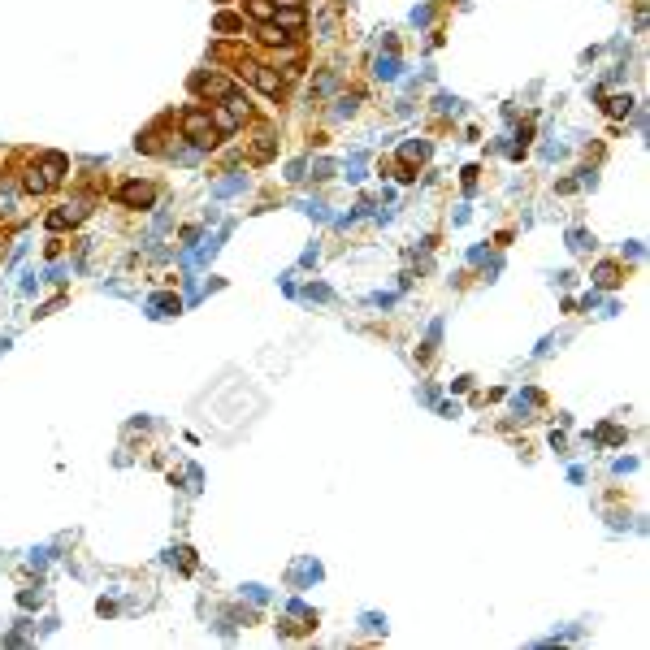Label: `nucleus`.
Masks as SVG:
<instances>
[{
    "instance_id": "obj_1",
    "label": "nucleus",
    "mask_w": 650,
    "mask_h": 650,
    "mask_svg": "<svg viewBox=\"0 0 650 650\" xmlns=\"http://www.w3.org/2000/svg\"><path fill=\"white\" fill-rule=\"evenodd\" d=\"M178 135H183L187 143H196V148H217V126H213V117H209V108H187L183 117H178Z\"/></svg>"
},
{
    "instance_id": "obj_2",
    "label": "nucleus",
    "mask_w": 650,
    "mask_h": 650,
    "mask_svg": "<svg viewBox=\"0 0 650 650\" xmlns=\"http://www.w3.org/2000/svg\"><path fill=\"white\" fill-rule=\"evenodd\" d=\"M243 152H247V161H252V165H265L273 152H278V130H273V126H256L252 139H243Z\"/></svg>"
},
{
    "instance_id": "obj_3",
    "label": "nucleus",
    "mask_w": 650,
    "mask_h": 650,
    "mask_svg": "<svg viewBox=\"0 0 650 650\" xmlns=\"http://www.w3.org/2000/svg\"><path fill=\"white\" fill-rule=\"evenodd\" d=\"M191 91L204 95V100H226V95L234 91V78L209 70V74H196V78H191Z\"/></svg>"
},
{
    "instance_id": "obj_4",
    "label": "nucleus",
    "mask_w": 650,
    "mask_h": 650,
    "mask_svg": "<svg viewBox=\"0 0 650 650\" xmlns=\"http://www.w3.org/2000/svg\"><path fill=\"white\" fill-rule=\"evenodd\" d=\"M156 196H161V187H156V183H139V178L117 191L121 209H152V204H156Z\"/></svg>"
},
{
    "instance_id": "obj_5",
    "label": "nucleus",
    "mask_w": 650,
    "mask_h": 650,
    "mask_svg": "<svg viewBox=\"0 0 650 650\" xmlns=\"http://www.w3.org/2000/svg\"><path fill=\"white\" fill-rule=\"evenodd\" d=\"M273 26H278L286 39H299V31L308 26V13H303V9H278V5H273Z\"/></svg>"
},
{
    "instance_id": "obj_6",
    "label": "nucleus",
    "mask_w": 650,
    "mask_h": 650,
    "mask_svg": "<svg viewBox=\"0 0 650 650\" xmlns=\"http://www.w3.org/2000/svg\"><path fill=\"white\" fill-rule=\"evenodd\" d=\"M91 200H78V204H65V209H57V213H48V230H65V226H78L82 217H87L91 209H87Z\"/></svg>"
},
{
    "instance_id": "obj_7",
    "label": "nucleus",
    "mask_w": 650,
    "mask_h": 650,
    "mask_svg": "<svg viewBox=\"0 0 650 650\" xmlns=\"http://www.w3.org/2000/svg\"><path fill=\"white\" fill-rule=\"evenodd\" d=\"M243 13L265 26V22H273V0H243Z\"/></svg>"
},
{
    "instance_id": "obj_8",
    "label": "nucleus",
    "mask_w": 650,
    "mask_h": 650,
    "mask_svg": "<svg viewBox=\"0 0 650 650\" xmlns=\"http://www.w3.org/2000/svg\"><path fill=\"white\" fill-rule=\"evenodd\" d=\"M620 278H625V273H620V265H599V269H594V282L607 286V290L620 286Z\"/></svg>"
},
{
    "instance_id": "obj_9",
    "label": "nucleus",
    "mask_w": 650,
    "mask_h": 650,
    "mask_svg": "<svg viewBox=\"0 0 650 650\" xmlns=\"http://www.w3.org/2000/svg\"><path fill=\"white\" fill-rule=\"evenodd\" d=\"M629 108H633V100H629V95H612V100H607V113H612V117H625Z\"/></svg>"
},
{
    "instance_id": "obj_10",
    "label": "nucleus",
    "mask_w": 650,
    "mask_h": 650,
    "mask_svg": "<svg viewBox=\"0 0 650 650\" xmlns=\"http://www.w3.org/2000/svg\"><path fill=\"white\" fill-rule=\"evenodd\" d=\"M217 31H221V35L243 31V18H234V13H221V18H217Z\"/></svg>"
},
{
    "instance_id": "obj_11",
    "label": "nucleus",
    "mask_w": 650,
    "mask_h": 650,
    "mask_svg": "<svg viewBox=\"0 0 650 650\" xmlns=\"http://www.w3.org/2000/svg\"><path fill=\"white\" fill-rule=\"evenodd\" d=\"M156 308H161V312H178V299H170V295H161V299H156Z\"/></svg>"
}]
</instances>
